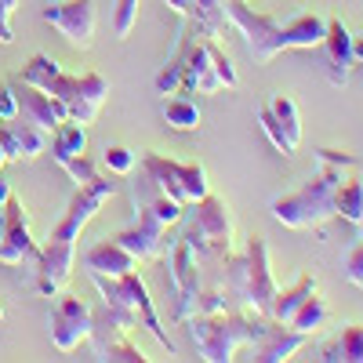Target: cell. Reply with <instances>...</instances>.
Returning a JSON list of instances; mask_svg holds the SVG:
<instances>
[{
    "instance_id": "6da1fadb",
    "label": "cell",
    "mask_w": 363,
    "mask_h": 363,
    "mask_svg": "<svg viewBox=\"0 0 363 363\" xmlns=\"http://www.w3.org/2000/svg\"><path fill=\"white\" fill-rule=\"evenodd\" d=\"M225 18L244 33L247 51L255 62H269L280 51H309L323 44L327 33V15L323 11H298L291 18H277L255 11L251 0H225Z\"/></svg>"
},
{
    "instance_id": "7a4b0ae2",
    "label": "cell",
    "mask_w": 363,
    "mask_h": 363,
    "mask_svg": "<svg viewBox=\"0 0 363 363\" xmlns=\"http://www.w3.org/2000/svg\"><path fill=\"white\" fill-rule=\"evenodd\" d=\"M269 316L262 313H229V309H215V313H196L189 316V335L196 345V356L203 363H229L236 359L240 349H247L265 327Z\"/></svg>"
},
{
    "instance_id": "3957f363",
    "label": "cell",
    "mask_w": 363,
    "mask_h": 363,
    "mask_svg": "<svg viewBox=\"0 0 363 363\" xmlns=\"http://www.w3.org/2000/svg\"><path fill=\"white\" fill-rule=\"evenodd\" d=\"M342 182V167L320 164V171L291 193L272 196L269 211L272 218L284 222L287 229H320L327 218H335V189Z\"/></svg>"
},
{
    "instance_id": "277c9868",
    "label": "cell",
    "mask_w": 363,
    "mask_h": 363,
    "mask_svg": "<svg viewBox=\"0 0 363 363\" xmlns=\"http://www.w3.org/2000/svg\"><path fill=\"white\" fill-rule=\"evenodd\" d=\"M91 280H95V287H99V294H102V309H106L113 320H120L128 330L145 327L149 335H153V338L174 356V345H171V338H167V330L160 327V316H157V309H153L149 287H145V280L138 277L135 269H131V272H120V277H91Z\"/></svg>"
},
{
    "instance_id": "5b68a950",
    "label": "cell",
    "mask_w": 363,
    "mask_h": 363,
    "mask_svg": "<svg viewBox=\"0 0 363 363\" xmlns=\"http://www.w3.org/2000/svg\"><path fill=\"white\" fill-rule=\"evenodd\" d=\"M225 287L244 301L251 313L269 316L272 306V294H277V280H272V269H269V247L262 236H247V247L244 251H229L225 255Z\"/></svg>"
},
{
    "instance_id": "8992f818",
    "label": "cell",
    "mask_w": 363,
    "mask_h": 363,
    "mask_svg": "<svg viewBox=\"0 0 363 363\" xmlns=\"http://www.w3.org/2000/svg\"><path fill=\"white\" fill-rule=\"evenodd\" d=\"M189 225H186V240L196 258H225L233 251V215L229 203L215 193H207L200 200L189 203Z\"/></svg>"
},
{
    "instance_id": "52a82bcc",
    "label": "cell",
    "mask_w": 363,
    "mask_h": 363,
    "mask_svg": "<svg viewBox=\"0 0 363 363\" xmlns=\"http://www.w3.org/2000/svg\"><path fill=\"white\" fill-rule=\"evenodd\" d=\"M40 91L55 95L66 106L69 120H80V124H95V116L102 109V102L109 99V80L102 73H62L58 69Z\"/></svg>"
},
{
    "instance_id": "ba28073f",
    "label": "cell",
    "mask_w": 363,
    "mask_h": 363,
    "mask_svg": "<svg viewBox=\"0 0 363 363\" xmlns=\"http://www.w3.org/2000/svg\"><path fill=\"white\" fill-rule=\"evenodd\" d=\"M138 167L153 178L167 196H174L178 203H193V200L211 193V182H207V167L203 164H178V160H167L160 153H142Z\"/></svg>"
},
{
    "instance_id": "9c48e42d",
    "label": "cell",
    "mask_w": 363,
    "mask_h": 363,
    "mask_svg": "<svg viewBox=\"0 0 363 363\" xmlns=\"http://www.w3.org/2000/svg\"><path fill=\"white\" fill-rule=\"evenodd\" d=\"M167 272H171V294H174V320L189 323L196 316V298H200V262L189 247V240H171L167 247Z\"/></svg>"
},
{
    "instance_id": "30bf717a",
    "label": "cell",
    "mask_w": 363,
    "mask_h": 363,
    "mask_svg": "<svg viewBox=\"0 0 363 363\" xmlns=\"http://www.w3.org/2000/svg\"><path fill=\"white\" fill-rule=\"evenodd\" d=\"M113 182L109 178H95V182H87V186H77V193L69 196L66 211H62V218H58L51 225L48 236H58V240H80V233L87 229V222L99 215V207L113 196Z\"/></svg>"
},
{
    "instance_id": "8fae6325",
    "label": "cell",
    "mask_w": 363,
    "mask_h": 363,
    "mask_svg": "<svg viewBox=\"0 0 363 363\" xmlns=\"http://www.w3.org/2000/svg\"><path fill=\"white\" fill-rule=\"evenodd\" d=\"M73 262H77V240L48 236L40 244V251H37V258H33V287L44 298H55L66 287L69 272H73Z\"/></svg>"
},
{
    "instance_id": "7c38bea8",
    "label": "cell",
    "mask_w": 363,
    "mask_h": 363,
    "mask_svg": "<svg viewBox=\"0 0 363 363\" xmlns=\"http://www.w3.org/2000/svg\"><path fill=\"white\" fill-rule=\"evenodd\" d=\"M87 342L95 345V359H109V363H145L149 356L131 342V330L113 320L106 309L91 313V335Z\"/></svg>"
},
{
    "instance_id": "4fadbf2b",
    "label": "cell",
    "mask_w": 363,
    "mask_h": 363,
    "mask_svg": "<svg viewBox=\"0 0 363 363\" xmlns=\"http://www.w3.org/2000/svg\"><path fill=\"white\" fill-rule=\"evenodd\" d=\"M55 298L58 301L51 306V320H48L51 342H55V349L73 352L91 335V309L84 306L77 294H55Z\"/></svg>"
},
{
    "instance_id": "5bb4252c",
    "label": "cell",
    "mask_w": 363,
    "mask_h": 363,
    "mask_svg": "<svg viewBox=\"0 0 363 363\" xmlns=\"http://www.w3.org/2000/svg\"><path fill=\"white\" fill-rule=\"evenodd\" d=\"M48 26H55L73 48H87L95 40V0H55L40 11Z\"/></svg>"
},
{
    "instance_id": "9a60e30c",
    "label": "cell",
    "mask_w": 363,
    "mask_h": 363,
    "mask_svg": "<svg viewBox=\"0 0 363 363\" xmlns=\"http://www.w3.org/2000/svg\"><path fill=\"white\" fill-rule=\"evenodd\" d=\"M178 62H182V87L178 95H218L222 80L211 66V55L203 48V40H182L178 44Z\"/></svg>"
},
{
    "instance_id": "2e32d148",
    "label": "cell",
    "mask_w": 363,
    "mask_h": 363,
    "mask_svg": "<svg viewBox=\"0 0 363 363\" xmlns=\"http://www.w3.org/2000/svg\"><path fill=\"white\" fill-rule=\"evenodd\" d=\"M4 218H8V229H4V240H0V262L4 265H22V262H33L40 244L29 233V215L18 196H8L4 200Z\"/></svg>"
},
{
    "instance_id": "e0dca14e",
    "label": "cell",
    "mask_w": 363,
    "mask_h": 363,
    "mask_svg": "<svg viewBox=\"0 0 363 363\" xmlns=\"http://www.w3.org/2000/svg\"><path fill=\"white\" fill-rule=\"evenodd\" d=\"M116 240L124 244L138 262H149V258H160V255H167V247H171V240H167V225L164 222H157L149 211H135V222L128 225V229H120L116 233Z\"/></svg>"
},
{
    "instance_id": "ac0fdd59",
    "label": "cell",
    "mask_w": 363,
    "mask_h": 363,
    "mask_svg": "<svg viewBox=\"0 0 363 363\" xmlns=\"http://www.w3.org/2000/svg\"><path fill=\"white\" fill-rule=\"evenodd\" d=\"M309 342V335H301V330H294V327H287V323H280V320H265V327H262V335L247 345V359H258V363H284V359H291L301 345Z\"/></svg>"
},
{
    "instance_id": "d6986e66",
    "label": "cell",
    "mask_w": 363,
    "mask_h": 363,
    "mask_svg": "<svg viewBox=\"0 0 363 363\" xmlns=\"http://www.w3.org/2000/svg\"><path fill=\"white\" fill-rule=\"evenodd\" d=\"M0 149L8 160H33L48 149V131L18 113L11 120H0Z\"/></svg>"
},
{
    "instance_id": "ffe728a7",
    "label": "cell",
    "mask_w": 363,
    "mask_h": 363,
    "mask_svg": "<svg viewBox=\"0 0 363 363\" xmlns=\"http://www.w3.org/2000/svg\"><path fill=\"white\" fill-rule=\"evenodd\" d=\"M11 91H15L18 113H22L26 120H33V124H40L44 131H55L58 124H62V120H69L66 106L58 102L55 95H48V91H40V87H33V84H26V80H15Z\"/></svg>"
},
{
    "instance_id": "44dd1931",
    "label": "cell",
    "mask_w": 363,
    "mask_h": 363,
    "mask_svg": "<svg viewBox=\"0 0 363 363\" xmlns=\"http://www.w3.org/2000/svg\"><path fill=\"white\" fill-rule=\"evenodd\" d=\"M323 51H327V80L335 87H345L349 84V73H352V33L349 26L335 15H327V33H323Z\"/></svg>"
},
{
    "instance_id": "7402d4cb",
    "label": "cell",
    "mask_w": 363,
    "mask_h": 363,
    "mask_svg": "<svg viewBox=\"0 0 363 363\" xmlns=\"http://www.w3.org/2000/svg\"><path fill=\"white\" fill-rule=\"evenodd\" d=\"M131 200H135V211H149V215H153L157 222H164L167 229L186 218V203H178L174 196H167L145 171H138V178L131 182Z\"/></svg>"
},
{
    "instance_id": "603a6c76",
    "label": "cell",
    "mask_w": 363,
    "mask_h": 363,
    "mask_svg": "<svg viewBox=\"0 0 363 363\" xmlns=\"http://www.w3.org/2000/svg\"><path fill=\"white\" fill-rule=\"evenodd\" d=\"M84 269H87V277H120V272L138 269V258L116 236H106L84 251Z\"/></svg>"
},
{
    "instance_id": "cb8c5ba5",
    "label": "cell",
    "mask_w": 363,
    "mask_h": 363,
    "mask_svg": "<svg viewBox=\"0 0 363 363\" xmlns=\"http://www.w3.org/2000/svg\"><path fill=\"white\" fill-rule=\"evenodd\" d=\"M316 359H323V363H363V323H356V320L342 323V330L320 349Z\"/></svg>"
},
{
    "instance_id": "d4e9b609",
    "label": "cell",
    "mask_w": 363,
    "mask_h": 363,
    "mask_svg": "<svg viewBox=\"0 0 363 363\" xmlns=\"http://www.w3.org/2000/svg\"><path fill=\"white\" fill-rule=\"evenodd\" d=\"M87 153V128L80 120H62L51 135V157L55 164H66L73 157H84Z\"/></svg>"
},
{
    "instance_id": "484cf974",
    "label": "cell",
    "mask_w": 363,
    "mask_h": 363,
    "mask_svg": "<svg viewBox=\"0 0 363 363\" xmlns=\"http://www.w3.org/2000/svg\"><path fill=\"white\" fill-rule=\"evenodd\" d=\"M313 291H316V277H298L291 287H277V294H272V306H269V320L287 323V320L294 316V309H298Z\"/></svg>"
},
{
    "instance_id": "4316f807",
    "label": "cell",
    "mask_w": 363,
    "mask_h": 363,
    "mask_svg": "<svg viewBox=\"0 0 363 363\" xmlns=\"http://www.w3.org/2000/svg\"><path fill=\"white\" fill-rule=\"evenodd\" d=\"M327 320H330V309H327V301H323V294H320V287H316V291L294 309V316L287 320V327H294V330H301V335L313 338L320 327H327Z\"/></svg>"
},
{
    "instance_id": "83f0119b",
    "label": "cell",
    "mask_w": 363,
    "mask_h": 363,
    "mask_svg": "<svg viewBox=\"0 0 363 363\" xmlns=\"http://www.w3.org/2000/svg\"><path fill=\"white\" fill-rule=\"evenodd\" d=\"M164 120H167V128L174 131H196L200 128V109L189 95H174V99H164Z\"/></svg>"
},
{
    "instance_id": "f1b7e54d",
    "label": "cell",
    "mask_w": 363,
    "mask_h": 363,
    "mask_svg": "<svg viewBox=\"0 0 363 363\" xmlns=\"http://www.w3.org/2000/svg\"><path fill=\"white\" fill-rule=\"evenodd\" d=\"M335 215H342L345 222H359L363 218V182L359 178H342L335 189Z\"/></svg>"
},
{
    "instance_id": "f546056e",
    "label": "cell",
    "mask_w": 363,
    "mask_h": 363,
    "mask_svg": "<svg viewBox=\"0 0 363 363\" xmlns=\"http://www.w3.org/2000/svg\"><path fill=\"white\" fill-rule=\"evenodd\" d=\"M269 109H272V116L280 120V128H284V135H287L291 149H298V145H301V116H298L294 99H291V95H284V91H277V95L269 99Z\"/></svg>"
},
{
    "instance_id": "4dcf8cb0",
    "label": "cell",
    "mask_w": 363,
    "mask_h": 363,
    "mask_svg": "<svg viewBox=\"0 0 363 363\" xmlns=\"http://www.w3.org/2000/svg\"><path fill=\"white\" fill-rule=\"evenodd\" d=\"M189 18L203 29V37H218L225 18V0H193L189 4Z\"/></svg>"
},
{
    "instance_id": "1f68e13d",
    "label": "cell",
    "mask_w": 363,
    "mask_h": 363,
    "mask_svg": "<svg viewBox=\"0 0 363 363\" xmlns=\"http://www.w3.org/2000/svg\"><path fill=\"white\" fill-rule=\"evenodd\" d=\"M203 48H207V55H211V66H215V73H218V80H222V87H236L240 84V77H236V66H233V58L215 44V37H203Z\"/></svg>"
},
{
    "instance_id": "d6a6232c",
    "label": "cell",
    "mask_w": 363,
    "mask_h": 363,
    "mask_svg": "<svg viewBox=\"0 0 363 363\" xmlns=\"http://www.w3.org/2000/svg\"><path fill=\"white\" fill-rule=\"evenodd\" d=\"M258 124H262V131L269 135V142H272V149H277V153H284V157H291V153H294V149H291V142H287V135H284V128H280V120L272 116L269 102L258 109Z\"/></svg>"
},
{
    "instance_id": "836d02e7",
    "label": "cell",
    "mask_w": 363,
    "mask_h": 363,
    "mask_svg": "<svg viewBox=\"0 0 363 363\" xmlns=\"http://www.w3.org/2000/svg\"><path fill=\"white\" fill-rule=\"evenodd\" d=\"M102 164H106L113 174H131L135 164H138V153H135V149H128V145H106Z\"/></svg>"
},
{
    "instance_id": "e575fe53",
    "label": "cell",
    "mask_w": 363,
    "mask_h": 363,
    "mask_svg": "<svg viewBox=\"0 0 363 363\" xmlns=\"http://www.w3.org/2000/svg\"><path fill=\"white\" fill-rule=\"evenodd\" d=\"M138 4L142 0H116V11H113V33L116 37H131L135 18H138Z\"/></svg>"
},
{
    "instance_id": "d590c367",
    "label": "cell",
    "mask_w": 363,
    "mask_h": 363,
    "mask_svg": "<svg viewBox=\"0 0 363 363\" xmlns=\"http://www.w3.org/2000/svg\"><path fill=\"white\" fill-rule=\"evenodd\" d=\"M157 91L160 95H178V87H182V62H178V55H171V62L157 73Z\"/></svg>"
},
{
    "instance_id": "8d00e7d4",
    "label": "cell",
    "mask_w": 363,
    "mask_h": 363,
    "mask_svg": "<svg viewBox=\"0 0 363 363\" xmlns=\"http://www.w3.org/2000/svg\"><path fill=\"white\" fill-rule=\"evenodd\" d=\"M342 272H345V280L349 284H356V287H363V240L356 247H349L345 251V262H342Z\"/></svg>"
},
{
    "instance_id": "74e56055",
    "label": "cell",
    "mask_w": 363,
    "mask_h": 363,
    "mask_svg": "<svg viewBox=\"0 0 363 363\" xmlns=\"http://www.w3.org/2000/svg\"><path fill=\"white\" fill-rule=\"evenodd\" d=\"M62 171L77 182V186H87V182H95V178H99L95 164H91L87 157H73V160H66V164H62Z\"/></svg>"
},
{
    "instance_id": "f35d334b",
    "label": "cell",
    "mask_w": 363,
    "mask_h": 363,
    "mask_svg": "<svg viewBox=\"0 0 363 363\" xmlns=\"http://www.w3.org/2000/svg\"><path fill=\"white\" fill-rule=\"evenodd\" d=\"M11 116H18V102H15L11 84H4L0 87V120H11Z\"/></svg>"
},
{
    "instance_id": "ab89813d",
    "label": "cell",
    "mask_w": 363,
    "mask_h": 363,
    "mask_svg": "<svg viewBox=\"0 0 363 363\" xmlns=\"http://www.w3.org/2000/svg\"><path fill=\"white\" fill-rule=\"evenodd\" d=\"M320 164H335V167H352L356 164V157H349V153H338V149H320Z\"/></svg>"
},
{
    "instance_id": "60d3db41",
    "label": "cell",
    "mask_w": 363,
    "mask_h": 363,
    "mask_svg": "<svg viewBox=\"0 0 363 363\" xmlns=\"http://www.w3.org/2000/svg\"><path fill=\"white\" fill-rule=\"evenodd\" d=\"M15 33H11V11L0 8V44H11Z\"/></svg>"
},
{
    "instance_id": "b9f144b4",
    "label": "cell",
    "mask_w": 363,
    "mask_h": 363,
    "mask_svg": "<svg viewBox=\"0 0 363 363\" xmlns=\"http://www.w3.org/2000/svg\"><path fill=\"white\" fill-rule=\"evenodd\" d=\"M164 4L174 11V15H182V18H189V4L193 0H164Z\"/></svg>"
},
{
    "instance_id": "7bdbcfd3",
    "label": "cell",
    "mask_w": 363,
    "mask_h": 363,
    "mask_svg": "<svg viewBox=\"0 0 363 363\" xmlns=\"http://www.w3.org/2000/svg\"><path fill=\"white\" fill-rule=\"evenodd\" d=\"M352 62L363 66V33H352Z\"/></svg>"
},
{
    "instance_id": "ee69618b",
    "label": "cell",
    "mask_w": 363,
    "mask_h": 363,
    "mask_svg": "<svg viewBox=\"0 0 363 363\" xmlns=\"http://www.w3.org/2000/svg\"><path fill=\"white\" fill-rule=\"evenodd\" d=\"M11 196V186H8V182L4 178H0V207H4V200Z\"/></svg>"
},
{
    "instance_id": "f6af8a7d",
    "label": "cell",
    "mask_w": 363,
    "mask_h": 363,
    "mask_svg": "<svg viewBox=\"0 0 363 363\" xmlns=\"http://www.w3.org/2000/svg\"><path fill=\"white\" fill-rule=\"evenodd\" d=\"M0 8H8V11H15V8H18V0H0Z\"/></svg>"
},
{
    "instance_id": "bcb514c9",
    "label": "cell",
    "mask_w": 363,
    "mask_h": 363,
    "mask_svg": "<svg viewBox=\"0 0 363 363\" xmlns=\"http://www.w3.org/2000/svg\"><path fill=\"white\" fill-rule=\"evenodd\" d=\"M4 229H8V218H4V211H0V240H4Z\"/></svg>"
},
{
    "instance_id": "7dc6e473",
    "label": "cell",
    "mask_w": 363,
    "mask_h": 363,
    "mask_svg": "<svg viewBox=\"0 0 363 363\" xmlns=\"http://www.w3.org/2000/svg\"><path fill=\"white\" fill-rule=\"evenodd\" d=\"M4 160H8V157H4V149H0V167H4Z\"/></svg>"
},
{
    "instance_id": "c3c4849f",
    "label": "cell",
    "mask_w": 363,
    "mask_h": 363,
    "mask_svg": "<svg viewBox=\"0 0 363 363\" xmlns=\"http://www.w3.org/2000/svg\"><path fill=\"white\" fill-rule=\"evenodd\" d=\"M356 225H359V240H363V218H359V222H356Z\"/></svg>"
},
{
    "instance_id": "681fc988",
    "label": "cell",
    "mask_w": 363,
    "mask_h": 363,
    "mask_svg": "<svg viewBox=\"0 0 363 363\" xmlns=\"http://www.w3.org/2000/svg\"><path fill=\"white\" fill-rule=\"evenodd\" d=\"M0 320H4V306H0Z\"/></svg>"
}]
</instances>
